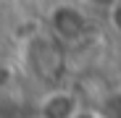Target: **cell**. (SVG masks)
Masks as SVG:
<instances>
[{"label": "cell", "instance_id": "6da1fadb", "mask_svg": "<svg viewBox=\"0 0 121 118\" xmlns=\"http://www.w3.org/2000/svg\"><path fill=\"white\" fill-rule=\"evenodd\" d=\"M79 113V102L76 97L69 92H53L42 100V108H39V115L42 118H74Z\"/></svg>", "mask_w": 121, "mask_h": 118}, {"label": "cell", "instance_id": "7a4b0ae2", "mask_svg": "<svg viewBox=\"0 0 121 118\" xmlns=\"http://www.w3.org/2000/svg\"><path fill=\"white\" fill-rule=\"evenodd\" d=\"M32 118H42V115H39V113H37V115H32Z\"/></svg>", "mask_w": 121, "mask_h": 118}]
</instances>
